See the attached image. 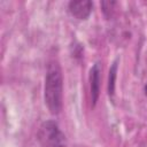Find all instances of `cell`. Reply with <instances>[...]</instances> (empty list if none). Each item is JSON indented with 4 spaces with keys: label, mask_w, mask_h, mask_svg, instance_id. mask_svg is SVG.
I'll list each match as a JSON object with an SVG mask.
<instances>
[{
    "label": "cell",
    "mask_w": 147,
    "mask_h": 147,
    "mask_svg": "<svg viewBox=\"0 0 147 147\" xmlns=\"http://www.w3.org/2000/svg\"><path fill=\"white\" fill-rule=\"evenodd\" d=\"M62 74L57 62H51L47 68L44 86V99L48 110L56 115L62 107Z\"/></svg>",
    "instance_id": "obj_1"
},
{
    "label": "cell",
    "mask_w": 147,
    "mask_h": 147,
    "mask_svg": "<svg viewBox=\"0 0 147 147\" xmlns=\"http://www.w3.org/2000/svg\"><path fill=\"white\" fill-rule=\"evenodd\" d=\"M100 82H101V67L100 63H95L91 69V96L93 106H95L100 94Z\"/></svg>",
    "instance_id": "obj_4"
},
{
    "label": "cell",
    "mask_w": 147,
    "mask_h": 147,
    "mask_svg": "<svg viewBox=\"0 0 147 147\" xmlns=\"http://www.w3.org/2000/svg\"><path fill=\"white\" fill-rule=\"evenodd\" d=\"M116 72H117V62H114L113 67L109 71V80H108V93L109 95L114 94L115 91V79H116Z\"/></svg>",
    "instance_id": "obj_5"
},
{
    "label": "cell",
    "mask_w": 147,
    "mask_h": 147,
    "mask_svg": "<svg viewBox=\"0 0 147 147\" xmlns=\"http://www.w3.org/2000/svg\"><path fill=\"white\" fill-rule=\"evenodd\" d=\"M38 139L44 147H65V136L54 121L44 122L38 131Z\"/></svg>",
    "instance_id": "obj_2"
},
{
    "label": "cell",
    "mask_w": 147,
    "mask_h": 147,
    "mask_svg": "<svg viewBox=\"0 0 147 147\" xmlns=\"http://www.w3.org/2000/svg\"><path fill=\"white\" fill-rule=\"evenodd\" d=\"M93 3L88 0H75L69 2L70 14L78 20H86L92 11Z\"/></svg>",
    "instance_id": "obj_3"
}]
</instances>
